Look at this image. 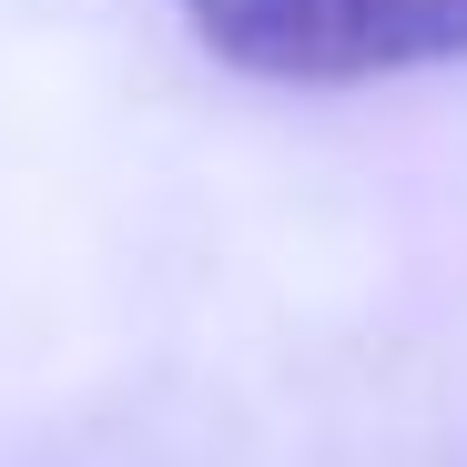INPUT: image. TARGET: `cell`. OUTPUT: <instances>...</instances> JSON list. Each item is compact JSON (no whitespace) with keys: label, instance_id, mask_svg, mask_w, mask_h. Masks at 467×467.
Wrapping results in <instances>:
<instances>
[{"label":"cell","instance_id":"cell-1","mask_svg":"<svg viewBox=\"0 0 467 467\" xmlns=\"http://www.w3.org/2000/svg\"><path fill=\"white\" fill-rule=\"evenodd\" d=\"M193 31L265 82H376L467 61V0H193Z\"/></svg>","mask_w":467,"mask_h":467}]
</instances>
